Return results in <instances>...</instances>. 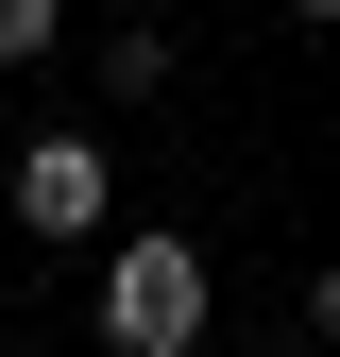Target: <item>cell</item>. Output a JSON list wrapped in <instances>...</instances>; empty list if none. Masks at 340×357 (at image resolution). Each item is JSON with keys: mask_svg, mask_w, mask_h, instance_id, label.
Listing matches in <instances>:
<instances>
[{"mask_svg": "<svg viewBox=\"0 0 340 357\" xmlns=\"http://www.w3.org/2000/svg\"><path fill=\"white\" fill-rule=\"evenodd\" d=\"M68 52V0H0V68H52Z\"/></svg>", "mask_w": 340, "mask_h": 357, "instance_id": "obj_4", "label": "cell"}, {"mask_svg": "<svg viewBox=\"0 0 340 357\" xmlns=\"http://www.w3.org/2000/svg\"><path fill=\"white\" fill-rule=\"evenodd\" d=\"M307 340L340 357V255H323V273H307Z\"/></svg>", "mask_w": 340, "mask_h": 357, "instance_id": "obj_5", "label": "cell"}, {"mask_svg": "<svg viewBox=\"0 0 340 357\" xmlns=\"http://www.w3.org/2000/svg\"><path fill=\"white\" fill-rule=\"evenodd\" d=\"M289 17H307V34H323V17H340V0H289Z\"/></svg>", "mask_w": 340, "mask_h": 357, "instance_id": "obj_6", "label": "cell"}, {"mask_svg": "<svg viewBox=\"0 0 340 357\" xmlns=\"http://www.w3.org/2000/svg\"><path fill=\"white\" fill-rule=\"evenodd\" d=\"M0 204H17V238H119V153L102 137H17Z\"/></svg>", "mask_w": 340, "mask_h": 357, "instance_id": "obj_2", "label": "cell"}, {"mask_svg": "<svg viewBox=\"0 0 340 357\" xmlns=\"http://www.w3.org/2000/svg\"><path fill=\"white\" fill-rule=\"evenodd\" d=\"M85 85L102 102H170V17H102L85 34Z\"/></svg>", "mask_w": 340, "mask_h": 357, "instance_id": "obj_3", "label": "cell"}, {"mask_svg": "<svg viewBox=\"0 0 340 357\" xmlns=\"http://www.w3.org/2000/svg\"><path fill=\"white\" fill-rule=\"evenodd\" d=\"M204 324H222L204 238H170V221L102 238V289H85V340H102V357H204Z\"/></svg>", "mask_w": 340, "mask_h": 357, "instance_id": "obj_1", "label": "cell"}]
</instances>
